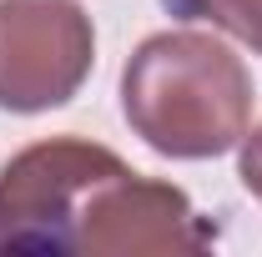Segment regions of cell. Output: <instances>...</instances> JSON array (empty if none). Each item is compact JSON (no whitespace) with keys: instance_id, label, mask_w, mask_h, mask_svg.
Instances as JSON below:
<instances>
[{"instance_id":"1","label":"cell","mask_w":262,"mask_h":257,"mask_svg":"<svg viewBox=\"0 0 262 257\" xmlns=\"http://www.w3.org/2000/svg\"><path fill=\"white\" fill-rule=\"evenodd\" d=\"M131 131L162 157L202 161L232 152L252 121V76L217 35H146L121 71Z\"/></svg>"},{"instance_id":"2","label":"cell","mask_w":262,"mask_h":257,"mask_svg":"<svg viewBox=\"0 0 262 257\" xmlns=\"http://www.w3.org/2000/svg\"><path fill=\"white\" fill-rule=\"evenodd\" d=\"M96 61L91 15L76 0H0V106L51 111L81 91Z\"/></svg>"},{"instance_id":"3","label":"cell","mask_w":262,"mask_h":257,"mask_svg":"<svg viewBox=\"0 0 262 257\" xmlns=\"http://www.w3.org/2000/svg\"><path fill=\"white\" fill-rule=\"evenodd\" d=\"M116 172V152L76 136L26 146L0 172V247H71L86 192Z\"/></svg>"},{"instance_id":"4","label":"cell","mask_w":262,"mask_h":257,"mask_svg":"<svg viewBox=\"0 0 262 257\" xmlns=\"http://www.w3.org/2000/svg\"><path fill=\"white\" fill-rule=\"evenodd\" d=\"M71 247L91 257H126V252L182 257L212 247V227H202L187 192H177L171 182L136 177L126 166L86 192Z\"/></svg>"},{"instance_id":"5","label":"cell","mask_w":262,"mask_h":257,"mask_svg":"<svg viewBox=\"0 0 262 257\" xmlns=\"http://www.w3.org/2000/svg\"><path fill=\"white\" fill-rule=\"evenodd\" d=\"M166 5H177L182 15H196V20H212L237 40H247L252 51H262V0H166Z\"/></svg>"},{"instance_id":"6","label":"cell","mask_w":262,"mask_h":257,"mask_svg":"<svg viewBox=\"0 0 262 257\" xmlns=\"http://www.w3.org/2000/svg\"><path fill=\"white\" fill-rule=\"evenodd\" d=\"M237 172H242V187L262 202V126L252 136H242V161H237Z\"/></svg>"}]
</instances>
